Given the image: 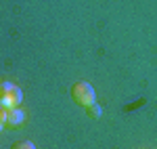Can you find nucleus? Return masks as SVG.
<instances>
[{
	"mask_svg": "<svg viewBox=\"0 0 157 149\" xmlns=\"http://www.w3.org/2000/svg\"><path fill=\"white\" fill-rule=\"evenodd\" d=\"M71 97L80 107H90L94 103V88L88 82H75L71 86Z\"/></svg>",
	"mask_w": 157,
	"mask_h": 149,
	"instance_id": "f257e3e1",
	"label": "nucleus"
},
{
	"mask_svg": "<svg viewBox=\"0 0 157 149\" xmlns=\"http://www.w3.org/2000/svg\"><path fill=\"white\" fill-rule=\"evenodd\" d=\"M4 120H6V107L0 105V130L4 128Z\"/></svg>",
	"mask_w": 157,
	"mask_h": 149,
	"instance_id": "423d86ee",
	"label": "nucleus"
},
{
	"mask_svg": "<svg viewBox=\"0 0 157 149\" xmlns=\"http://www.w3.org/2000/svg\"><path fill=\"white\" fill-rule=\"evenodd\" d=\"M11 149H36V145H34L32 141H19V143H15Z\"/></svg>",
	"mask_w": 157,
	"mask_h": 149,
	"instance_id": "20e7f679",
	"label": "nucleus"
},
{
	"mask_svg": "<svg viewBox=\"0 0 157 149\" xmlns=\"http://www.w3.org/2000/svg\"><path fill=\"white\" fill-rule=\"evenodd\" d=\"M21 101H23V92H21V88L15 86V84L11 88H6V90H0V105L6 107V109L19 107Z\"/></svg>",
	"mask_w": 157,
	"mask_h": 149,
	"instance_id": "f03ea898",
	"label": "nucleus"
},
{
	"mask_svg": "<svg viewBox=\"0 0 157 149\" xmlns=\"http://www.w3.org/2000/svg\"><path fill=\"white\" fill-rule=\"evenodd\" d=\"M86 109H88V116H90V118H98V116L103 113V109H101V105H94V103H92L90 107H86Z\"/></svg>",
	"mask_w": 157,
	"mask_h": 149,
	"instance_id": "39448f33",
	"label": "nucleus"
},
{
	"mask_svg": "<svg viewBox=\"0 0 157 149\" xmlns=\"http://www.w3.org/2000/svg\"><path fill=\"white\" fill-rule=\"evenodd\" d=\"M25 120V112L23 109H19V107H11V109H6V120H4V126H11V128H17V126H21Z\"/></svg>",
	"mask_w": 157,
	"mask_h": 149,
	"instance_id": "7ed1b4c3",
	"label": "nucleus"
}]
</instances>
